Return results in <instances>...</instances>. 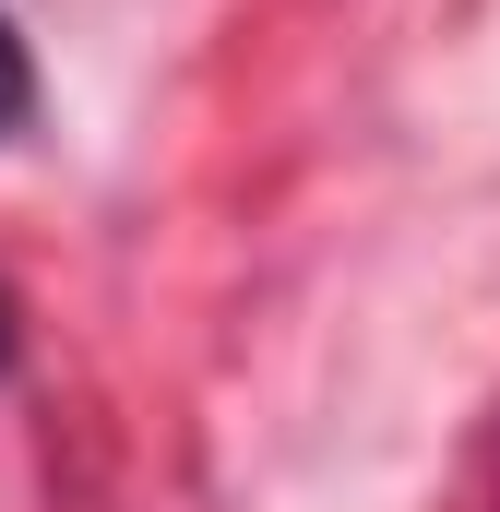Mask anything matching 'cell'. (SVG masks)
<instances>
[{
	"instance_id": "cell-1",
	"label": "cell",
	"mask_w": 500,
	"mask_h": 512,
	"mask_svg": "<svg viewBox=\"0 0 500 512\" xmlns=\"http://www.w3.org/2000/svg\"><path fill=\"white\" fill-rule=\"evenodd\" d=\"M36 120V60H24V36H12V12H0V143Z\"/></svg>"
},
{
	"instance_id": "cell-2",
	"label": "cell",
	"mask_w": 500,
	"mask_h": 512,
	"mask_svg": "<svg viewBox=\"0 0 500 512\" xmlns=\"http://www.w3.org/2000/svg\"><path fill=\"white\" fill-rule=\"evenodd\" d=\"M0 358H12V286H0Z\"/></svg>"
}]
</instances>
